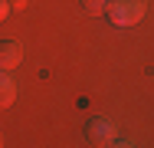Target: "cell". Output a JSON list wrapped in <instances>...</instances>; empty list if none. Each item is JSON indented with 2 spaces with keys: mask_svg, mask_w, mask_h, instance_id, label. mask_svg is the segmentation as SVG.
Segmentation results:
<instances>
[{
  "mask_svg": "<svg viewBox=\"0 0 154 148\" xmlns=\"http://www.w3.org/2000/svg\"><path fill=\"white\" fill-rule=\"evenodd\" d=\"M108 17L118 27H131V23H138L144 17V0H112L108 3Z\"/></svg>",
  "mask_w": 154,
  "mask_h": 148,
  "instance_id": "cell-1",
  "label": "cell"
},
{
  "mask_svg": "<svg viewBox=\"0 0 154 148\" xmlns=\"http://www.w3.org/2000/svg\"><path fill=\"white\" fill-rule=\"evenodd\" d=\"M10 102H13V82H10L7 72H0V109L10 105Z\"/></svg>",
  "mask_w": 154,
  "mask_h": 148,
  "instance_id": "cell-4",
  "label": "cell"
},
{
  "mask_svg": "<svg viewBox=\"0 0 154 148\" xmlns=\"http://www.w3.org/2000/svg\"><path fill=\"white\" fill-rule=\"evenodd\" d=\"M7 13H10V7H7V0H0V20H3Z\"/></svg>",
  "mask_w": 154,
  "mask_h": 148,
  "instance_id": "cell-6",
  "label": "cell"
},
{
  "mask_svg": "<svg viewBox=\"0 0 154 148\" xmlns=\"http://www.w3.org/2000/svg\"><path fill=\"white\" fill-rule=\"evenodd\" d=\"M85 135H89L92 145H112V142H115V125H112L108 118H92V122L85 125Z\"/></svg>",
  "mask_w": 154,
  "mask_h": 148,
  "instance_id": "cell-2",
  "label": "cell"
},
{
  "mask_svg": "<svg viewBox=\"0 0 154 148\" xmlns=\"http://www.w3.org/2000/svg\"><path fill=\"white\" fill-rule=\"evenodd\" d=\"M0 148H3V138H0Z\"/></svg>",
  "mask_w": 154,
  "mask_h": 148,
  "instance_id": "cell-8",
  "label": "cell"
},
{
  "mask_svg": "<svg viewBox=\"0 0 154 148\" xmlns=\"http://www.w3.org/2000/svg\"><path fill=\"white\" fill-rule=\"evenodd\" d=\"M20 59H23V46L17 40H3L0 43V69H13Z\"/></svg>",
  "mask_w": 154,
  "mask_h": 148,
  "instance_id": "cell-3",
  "label": "cell"
},
{
  "mask_svg": "<svg viewBox=\"0 0 154 148\" xmlns=\"http://www.w3.org/2000/svg\"><path fill=\"white\" fill-rule=\"evenodd\" d=\"M115 148H134V145H131V142H118Z\"/></svg>",
  "mask_w": 154,
  "mask_h": 148,
  "instance_id": "cell-7",
  "label": "cell"
},
{
  "mask_svg": "<svg viewBox=\"0 0 154 148\" xmlns=\"http://www.w3.org/2000/svg\"><path fill=\"white\" fill-rule=\"evenodd\" d=\"M79 3H82L85 13H102V10L108 7V0H79Z\"/></svg>",
  "mask_w": 154,
  "mask_h": 148,
  "instance_id": "cell-5",
  "label": "cell"
}]
</instances>
